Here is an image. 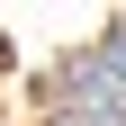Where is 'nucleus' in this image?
<instances>
[{"label": "nucleus", "mask_w": 126, "mask_h": 126, "mask_svg": "<svg viewBox=\"0 0 126 126\" xmlns=\"http://www.w3.org/2000/svg\"><path fill=\"white\" fill-rule=\"evenodd\" d=\"M0 72H9V45H0Z\"/></svg>", "instance_id": "1"}]
</instances>
